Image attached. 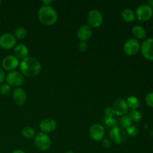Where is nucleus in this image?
Wrapping results in <instances>:
<instances>
[{
	"label": "nucleus",
	"instance_id": "1",
	"mask_svg": "<svg viewBox=\"0 0 153 153\" xmlns=\"http://www.w3.org/2000/svg\"><path fill=\"white\" fill-rule=\"evenodd\" d=\"M21 73L28 77H34L40 73L41 70L40 62L35 58L27 57L22 60L19 64Z\"/></svg>",
	"mask_w": 153,
	"mask_h": 153
},
{
	"label": "nucleus",
	"instance_id": "2",
	"mask_svg": "<svg viewBox=\"0 0 153 153\" xmlns=\"http://www.w3.org/2000/svg\"><path fill=\"white\" fill-rule=\"evenodd\" d=\"M37 16L40 22L45 25H54L58 19L56 10L51 5H42L39 8Z\"/></svg>",
	"mask_w": 153,
	"mask_h": 153
},
{
	"label": "nucleus",
	"instance_id": "3",
	"mask_svg": "<svg viewBox=\"0 0 153 153\" xmlns=\"http://www.w3.org/2000/svg\"><path fill=\"white\" fill-rule=\"evenodd\" d=\"M34 144L36 147L40 151H47L52 146V140L50 137L43 132H40L34 137Z\"/></svg>",
	"mask_w": 153,
	"mask_h": 153
},
{
	"label": "nucleus",
	"instance_id": "4",
	"mask_svg": "<svg viewBox=\"0 0 153 153\" xmlns=\"http://www.w3.org/2000/svg\"><path fill=\"white\" fill-rule=\"evenodd\" d=\"M153 15V10L149 4H140L136 9L135 16L139 21L145 22L152 18Z\"/></svg>",
	"mask_w": 153,
	"mask_h": 153
},
{
	"label": "nucleus",
	"instance_id": "5",
	"mask_svg": "<svg viewBox=\"0 0 153 153\" xmlns=\"http://www.w3.org/2000/svg\"><path fill=\"white\" fill-rule=\"evenodd\" d=\"M5 80L7 84H8L10 87H19L24 83L25 78L21 72L13 70L7 73L5 77Z\"/></svg>",
	"mask_w": 153,
	"mask_h": 153
},
{
	"label": "nucleus",
	"instance_id": "6",
	"mask_svg": "<svg viewBox=\"0 0 153 153\" xmlns=\"http://www.w3.org/2000/svg\"><path fill=\"white\" fill-rule=\"evenodd\" d=\"M87 21L88 22V25L93 28H98L102 24L103 16L101 12L98 10H91L88 13Z\"/></svg>",
	"mask_w": 153,
	"mask_h": 153
},
{
	"label": "nucleus",
	"instance_id": "7",
	"mask_svg": "<svg viewBox=\"0 0 153 153\" xmlns=\"http://www.w3.org/2000/svg\"><path fill=\"white\" fill-rule=\"evenodd\" d=\"M111 140L117 144H123L125 143L127 140V134L123 128L120 127H115L111 130L109 133Z\"/></svg>",
	"mask_w": 153,
	"mask_h": 153
},
{
	"label": "nucleus",
	"instance_id": "8",
	"mask_svg": "<svg viewBox=\"0 0 153 153\" xmlns=\"http://www.w3.org/2000/svg\"><path fill=\"white\" fill-rule=\"evenodd\" d=\"M140 49V44L138 40H136V39H128L124 43L123 50L127 55H129V56L135 55L136 54H137Z\"/></svg>",
	"mask_w": 153,
	"mask_h": 153
},
{
	"label": "nucleus",
	"instance_id": "9",
	"mask_svg": "<svg viewBox=\"0 0 153 153\" xmlns=\"http://www.w3.org/2000/svg\"><path fill=\"white\" fill-rule=\"evenodd\" d=\"M16 39L13 34L4 33L0 36V46L4 49H10L16 46Z\"/></svg>",
	"mask_w": 153,
	"mask_h": 153
},
{
	"label": "nucleus",
	"instance_id": "10",
	"mask_svg": "<svg viewBox=\"0 0 153 153\" xmlns=\"http://www.w3.org/2000/svg\"><path fill=\"white\" fill-rule=\"evenodd\" d=\"M105 131V128L99 123L92 125L90 128V136L95 141H101L104 139Z\"/></svg>",
	"mask_w": 153,
	"mask_h": 153
},
{
	"label": "nucleus",
	"instance_id": "11",
	"mask_svg": "<svg viewBox=\"0 0 153 153\" xmlns=\"http://www.w3.org/2000/svg\"><path fill=\"white\" fill-rule=\"evenodd\" d=\"M114 111L115 112V114L118 115V116H123L126 115L128 112V105H127L126 100H125L123 98L117 99L113 103L112 105Z\"/></svg>",
	"mask_w": 153,
	"mask_h": 153
},
{
	"label": "nucleus",
	"instance_id": "12",
	"mask_svg": "<svg viewBox=\"0 0 153 153\" xmlns=\"http://www.w3.org/2000/svg\"><path fill=\"white\" fill-rule=\"evenodd\" d=\"M140 49L143 58L149 61H153V38L146 39L142 43Z\"/></svg>",
	"mask_w": 153,
	"mask_h": 153
},
{
	"label": "nucleus",
	"instance_id": "13",
	"mask_svg": "<svg viewBox=\"0 0 153 153\" xmlns=\"http://www.w3.org/2000/svg\"><path fill=\"white\" fill-rule=\"evenodd\" d=\"M19 59L15 55H7L3 58L1 61L2 68L7 71H13L19 66Z\"/></svg>",
	"mask_w": 153,
	"mask_h": 153
},
{
	"label": "nucleus",
	"instance_id": "14",
	"mask_svg": "<svg viewBox=\"0 0 153 153\" xmlns=\"http://www.w3.org/2000/svg\"><path fill=\"white\" fill-rule=\"evenodd\" d=\"M57 127V123L55 120L52 118H46L43 119L40 123V128L42 132L45 134L51 133L55 131Z\"/></svg>",
	"mask_w": 153,
	"mask_h": 153
},
{
	"label": "nucleus",
	"instance_id": "15",
	"mask_svg": "<svg viewBox=\"0 0 153 153\" xmlns=\"http://www.w3.org/2000/svg\"><path fill=\"white\" fill-rule=\"evenodd\" d=\"M93 34V30L88 25H82L79 27L77 31L78 38L81 41H86L89 40Z\"/></svg>",
	"mask_w": 153,
	"mask_h": 153
},
{
	"label": "nucleus",
	"instance_id": "16",
	"mask_svg": "<svg viewBox=\"0 0 153 153\" xmlns=\"http://www.w3.org/2000/svg\"><path fill=\"white\" fill-rule=\"evenodd\" d=\"M13 100L18 105H23L27 100L26 93L22 88H16L13 92Z\"/></svg>",
	"mask_w": 153,
	"mask_h": 153
},
{
	"label": "nucleus",
	"instance_id": "17",
	"mask_svg": "<svg viewBox=\"0 0 153 153\" xmlns=\"http://www.w3.org/2000/svg\"><path fill=\"white\" fill-rule=\"evenodd\" d=\"M14 55L18 58V59H24V58H27L28 55V48L26 45L23 44V43H19L17 44L14 47Z\"/></svg>",
	"mask_w": 153,
	"mask_h": 153
},
{
	"label": "nucleus",
	"instance_id": "18",
	"mask_svg": "<svg viewBox=\"0 0 153 153\" xmlns=\"http://www.w3.org/2000/svg\"><path fill=\"white\" fill-rule=\"evenodd\" d=\"M131 32L137 39H144L146 37V29L142 25H134L131 29Z\"/></svg>",
	"mask_w": 153,
	"mask_h": 153
},
{
	"label": "nucleus",
	"instance_id": "19",
	"mask_svg": "<svg viewBox=\"0 0 153 153\" xmlns=\"http://www.w3.org/2000/svg\"><path fill=\"white\" fill-rule=\"evenodd\" d=\"M121 16H122L123 19L127 22H132L136 18L135 13L131 9L129 8L124 9L122 11V13H121Z\"/></svg>",
	"mask_w": 153,
	"mask_h": 153
},
{
	"label": "nucleus",
	"instance_id": "20",
	"mask_svg": "<svg viewBox=\"0 0 153 153\" xmlns=\"http://www.w3.org/2000/svg\"><path fill=\"white\" fill-rule=\"evenodd\" d=\"M126 102L128 108H131L132 110H137V108L140 105V101H139L138 98L134 96L128 97L126 100Z\"/></svg>",
	"mask_w": 153,
	"mask_h": 153
},
{
	"label": "nucleus",
	"instance_id": "21",
	"mask_svg": "<svg viewBox=\"0 0 153 153\" xmlns=\"http://www.w3.org/2000/svg\"><path fill=\"white\" fill-rule=\"evenodd\" d=\"M103 123H104V125L107 128H110L111 129L115 128V127L118 126L117 120L114 117H105L104 120H103Z\"/></svg>",
	"mask_w": 153,
	"mask_h": 153
},
{
	"label": "nucleus",
	"instance_id": "22",
	"mask_svg": "<svg viewBox=\"0 0 153 153\" xmlns=\"http://www.w3.org/2000/svg\"><path fill=\"white\" fill-rule=\"evenodd\" d=\"M22 134L25 138L31 139L34 137L35 135V131L34 128L31 126H25L22 128Z\"/></svg>",
	"mask_w": 153,
	"mask_h": 153
},
{
	"label": "nucleus",
	"instance_id": "23",
	"mask_svg": "<svg viewBox=\"0 0 153 153\" xmlns=\"http://www.w3.org/2000/svg\"><path fill=\"white\" fill-rule=\"evenodd\" d=\"M131 123H132V120L128 115H123L120 120V124L122 126V128H123L126 129L127 128L131 126Z\"/></svg>",
	"mask_w": 153,
	"mask_h": 153
},
{
	"label": "nucleus",
	"instance_id": "24",
	"mask_svg": "<svg viewBox=\"0 0 153 153\" xmlns=\"http://www.w3.org/2000/svg\"><path fill=\"white\" fill-rule=\"evenodd\" d=\"M28 34V31H27L26 28H23V27H19V28H16L14 31V37H16V39H23L25 38L27 36Z\"/></svg>",
	"mask_w": 153,
	"mask_h": 153
},
{
	"label": "nucleus",
	"instance_id": "25",
	"mask_svg": "<svg viewBox=\"0 0 153 153\" xmlns=\"http://www.w3.org/2000/svg\"><path fill=\"white\" fill-rule=\"evenodd\" d=\"M130 118L131 119L132 122L138 123L142 119V114L140 111H138L137 110H131L130 111L129 115Z\"/></svg>",
	"mask_w": 153,
	"mask_h": 153
},
{
	"label": "nucleus",
	"instance_id": "26",
	"mask_svg": "<svg viewBox=\"0 0 153 153\" xmlns=\"http://www.w3.org/2000/svg\"><path fill=\"white\" fill-rule=\"evenodd\" d=\"M126 132L127 135H128L129 137H134L138 134L139 130L137 127L135 126H131L126 128Z\"/></svg>",
	"mask_w": 153,
	"mask_h": 153
},
{
	"label": "nucleus",
	"instance_id": "27",
	"mask_svg": "<svg viewBox=\"0 0 153 153\" xmlns=\"http://www.w3.org/2000/svg\"><path fill=\"white\" fill-rule=\"evenodd\" d=\"M11 91V87L7 83H2L0 85V94L1 95L6 96L9 94Z\"/></svg>",
	"mask_w": 153,
	"mask_h": 153
},
{
	"label": "nucleus",
	"instance_id": "28",
	"mask_svg": "<svg viewBox=\"0 0 153 153\" xmlns=\"http://www.w3.org/2000/svg\"><path fill=\"white\" fill-rule=\"evenodd\" d=\"M146 103L149 107L153 108V92H150L146 96Z\"/></svg>",
	"mask_w": 153,
	"mask_h": 153
},
{
	"label": "nucleus",
	"instance_id": "29",
	"mask_svg": "<svg viewBox=\"0 0 153 153\" xmlns=\"http://www.w3.org/2000/svg\"><path fill=\"white\" fill-rule=\"evenodd\" d=\"M104 114L106 117H114V115L115 114V112L112 107H107L104 110Z\"/></svg>",
	"mask_w": 153,
	"mask_h": 153
},
{
	"label": "nucleus",
	"instance_id": "30",
	"mask_svg": "<svg viewBox=\"0 0 153 153\" xmlns=\"http://www.w3.org/2000/svg\"><path fill=\"white\" fill-rule=\"evenodd\" d=\"M79 49L82 52H86L88 50V43L86 41H81L79 44Z\"/></svg>",
	"mask_w": 153,
	"mask_h": 153
},
{
	"label": "nucleus",
	"instance_id": "31",
	"mask_svg": "<svg viewBox=\"0 0 153 153\" xmlns=\"http://www.w3.org/2000/svg\"><path fill=\"white\" fill-rule=\"evenodd\" d=\"M102 145L104 147L107 148V149H110L111 146L112 145L111 140L109 138H105V137H104V139L102 140Z\"/></svg>",
	"mask_w": 153,
	"mask_h": 153
},
{
	"label": "nucleus",
	"instance_id": "32",
	"mask_svg": "<svg viewBox=\"0 0 153 153\" xmlns=\"http://www.w3.org/2000/svg\"><path fill=\"white\" fill-rule=\"evenodd\" d=\"M5 73H4V70L0 67V84H2L4 81L5 80Z\"/></svg>",
	"mask_w": 153,
	"mask_h": 153
},
{
	"label": "nucleus",
	"instance_id": "33",
	"mask_svg": "<svg viewBox=\"0 0 153 153\" xmlns=\"http://www.w3.org/2000/svg\"><path fill=\"white\" fill-rule=\"evenodd\" d=\"M53 2V1H52V0H50V1H47V0H44V1H42V3H43V5H50Z\"/></svg>",
	"mask_w": 153,
	"mask_h": 153
},
{
	"label": "nucleus",
	"instance_id": "34",
	"mask_svg": "<svg viewBox=\"0 0 153 153\" xmlns=\"http://www.w3.org/2000/svg\"><path fill=\"white\" fill-rule=\"evenodd\" d=\"M11 153H25L24 151L21 150V149H16V150L13 151Z\"/></svg>",
	"mask_w": 153,
	"mask_h": 153
},
{
	"label": "nucleus",
	"instance_id": "35",
	"mask_svg": "<svg viewBox=\"0 0 153 153\" xmlns=\"http://www.w3.org/2000/svg\"><path fill=\"white\" fill-rule=\"evenodd\" d=\"M149 5L152 7L153 10V0H150V1H149Z\"/></svg>",
	"mask_w": 153,
	"mask_h": 153
},
{
	"label": "nucleus",
	"instance_id": "36",
	"mask_svg": "<svg viewBox=\"0 0 153 153\" xmlns=\"http://www.w3.org/2000/svg\"><path fill=\"white\" fill-rule=\"evenodd\" d=\"M65 153H74V152H65Z\"/></svg>",
	"mask_w": 153,
	"mask_h": 153
},
{
	"label": "nucleus",
	"instance_id": "37",
	"mask_svg": "<svg viewBox=\"0 0 153 153\" xmlns=\"http://www.w3.org/2000/svg\"><path fill=\"white\" fill-rule=\"evenodd\" d=\"M1 1H0V4H1Z\"/></svg>",
	"mask_w": 153,
	"mask_h": 153
}]
</instances>
